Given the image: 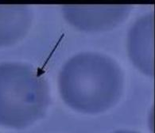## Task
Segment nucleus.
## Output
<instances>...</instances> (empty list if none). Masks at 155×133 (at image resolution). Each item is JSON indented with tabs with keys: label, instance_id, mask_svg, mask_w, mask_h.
Segmentation results:
<instances>
[{
	"label": "nucleus",
	"instance_id": "1",
	"mask_svg": "<svg viewBox=\"0 0 155 133\" xmlns=\"http://www.w3.org/2000/svg\"><path fill=\"white\" fill-rule=\"evenodd\" d=\"M123 77L112 59L95 52L75 55L59 75V90L66 105L77 112L98 114L114 106L121 97Z\"/></svg>",
	"mask_w": 155,
	"mask_h": 133
},
{
	"label": "nucleus",
	"instance_id": "2",
	"mask_svg": "<svg viewBox=\"0 0 155 133\" xmlns=\"http://www.w3.org/2000/svg\"><path fill=\"white\" fill-rule=\"evenodd\" d=\"M49 103L46 80L31 66L0 64V125L25 128L40 120Z\"/></svg>",
	"mask_w": 155,
	"mask_h": 133
},
{
	"label": "nucleus",
	"instance_id": "3",
	"mask_svg": "<svg viewBox=\"0 0 155 133\" xmlns=\"http://www.w3.org/2000/svg\"><path fill=\"white\" fill-rule=\"evenodd\" d=\"M129 5L113 6H75L66 5L62 13L68 23L85 32H100L111 30L129 15Z\"/></svg>",
	"mask_w": 155,
	"mask_h": 133
},
{
	"label": "nucleus",
	"instance_id": "4",
	"mask_svg": "<svg viewBox=\"0 0 155 133\" xmlns=\"http://www.w3.org/2000/svg\"><path fill=\"white\" fill-rule=\"evenodd\" d=\"M128 52L132 62L141 71L153 76V15H146L136 21L128 36Z\"/></svg>",
	"mask_w": 155,
	"mask_h": 133
},
{
	"label": "nucleus",
	"instance_id": "5",
	"mask_svg": "<svg viewBox=\"0 0 155 133\" xmlns=\"http://www.w3.org/2000/svg\"><path fill=\"white\" fill-rule=\"evenodd\" d=\"M32 11L25 5H0V47L15 44L26 36Z\"/></svg>",
	"mask_w": 155,
	"mask_h": 133
},
{
	"label": "nucleus",
	"instance_id": "6",
	"mask_svg": "<svg viewBox=\"0 0 155 133\" xmlns=\"http://www.w3.org/2000/svg\"><path fill=\"white\" fill-rule=\"evenodd\" d=\"M114 133H138L134 131H130V130H120V131H117Z\"/></svg>",
	"mask_w": 155,
	"mask_h": 133
}]
</instances>
